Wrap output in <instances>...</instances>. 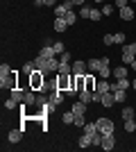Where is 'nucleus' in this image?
I'll use <instances>...</instances> for the list:
<instances>
[{
	"mask_svg": "<svg viewBox=\"0 0 136 152\" xmlns=\"http://www.w3.org/2000/svg\"><path fill=\"white\" fill-rule=\"evenodd\" d=\"M132 2H136V0H132Z\"/></svg>",
	"mask_w": 136,
	"mask_h": 152,
	"instance_id": "nucleus-53",
	"label": "nucleus"
},
{
	"mask_svg": "<svg viewBox=\"0 0 136 152\" xmlns=\"http://www.w3.org/2000/svg\"><path fill=\"white\" fill-rule=\"evenodd\" d=\"M123 127H125V132H129V134H132V132H136V123H134V118L125 121V125H123Z\"/></svg>",
	"mask_w": 136,
	"mask_h": 152,
	"instance_id": "nucleus-32",
	"label": "nucleus"
},
{
	"mask_svg": "<svg viewBox=\"0 0 136 152\" xmlns=\"http://www.w3.org/2000/svg\"><path fill=\"white\" fill-rule=\"evenodd\" d=\"M34 5H36V7H41V5H43V0H34Z\"/></svg>",
	"mask_w": 136,
	"mask_h": 152,
	"instance_id": "nucleus-47",
	"label": "nucleus"
},
{
	"mask_svg": "<svg viewBox=\"0 0 136 152\" xmlns=\"http://www.w3.org/2000/svg\"><path fill=\"white\" fill-rule=\"evenodd\" d=\"M82 129H84V134H89V136H93V134L97 132V125H95V123H86V125L82 127Z\"/></svg>",
	"mask_w": 136,
	"mask_h": 152,
	"instance_id": "nucleus-24",
	"label": "nucleus"
},
{
	"mask_svg": "<svg viewBox=\"0 0 136 152\" xmlns=\"http://www.w3.org/2000/svg\"><path fill=\"white\" fill-rule=\"evenodd\" d=\"M23 102H25L27 107H32V104H36V95H34L32 91H25V98H23Z\"/></svg>",
	"mask_w": 136,
	"mask_h": 152,
	"instance_id": "nucleus-22",
	"label": "nucleus"
},
{
	"mask_svg": "<svg viewBox=\"0 0 136 152\" xmlns=\"http://www.w3.org/2000/svg\"><path fill=\"white\" fill-rule=\"evenodd\" d=\"M104 14H102V9H97V7H91V20H100Z\"/></svg>",
	"mask_w": 136,
	"mask_h": 152,
	"instance_id": "nucleus-29",
	"label": "nucleus"
},
{
	"mask_svg": "<svg viewBox=\"0 0 136 152\" xmlns=\"http://www.w3.org/2000/svg\"><path fill=\"white\" fill-rule=\"evenodd\" d=\"M34 70H36V64L34 61H27L25 66H23V73H25V75H32Z\"/></svg>",
	"mask_w": 136,
	"mask_h": 152,
	"instance_id": "nucleus-31",
	"label": "nucleus"
},
{
	"mask_svg": "<svg viewBox=\"0 0 136 152\" xmlns=\"http://www.w3.org/2000/svg\"><path fill=\"white\" fill-rule=\"evenodd\" d=\"M111 91H113V100H116V102H125V98H127V95H125L123 89H111Z\"/></svg>",
	"mask_w": 136,
	"mask_h": 152,
	"instance_id": "nucleus-26",
	"label": "nucleus"
},
{
	"mask_svg": "<svg viewBox=\"0 0 136 152\" xmlns=\"http://www.w3.org/2000/svg\"><path fill=\"white\" fill-rule=\"evenodd\" d=\"M71 80H73V75H59L57 77V89L68 91V89H71Z\"/></svg>",
	"mask_w": 136,
	"mask_h": 152,
	"instance_id": "nucleus-7",
	"label": "nucleus"
},
{
	"mask_svg": "<svg viewBox=\"0 0 136 152\" xmlns=\"http://www.w3.org/2000/svg\"><path fill=\"white\" fill-rule=\"evenodd\" d=\"M43 70H34L32 75H30V84H32V91H36V89H43Z\"/></svg>",
	"mask_w": 136,
	"mask_h": 152,
	"instance_id": "nucleus-2",
	"label": "nucleus"
},
{
	"mask_svg": "<svg viewBox=\"0 0 136 152\" xmlns=\"http://www.w3.org/2000/svg\"><path fill=\"white\" fill-rule=\"evenodd\" d=\"M118 16H120V20H132V18H136V12L127 5V7H123V9H118Z\"/></svg>",
	"mask_w": 136,
	"mask_h": 152,
	"instance_id": "nucleus-6",
	"label": "nucleus"
},
{
	"mask_svg": "<svg viewBox=\"0 0 136 152\" xmlns=\"http://www.w3.org/2000/svg\"><path fill=\"white\" fill-rule=\"evenodd\" d=\"M61 2H73V0H61Z\"/></svg>",
	"mask_w": 136,
	"mask_h": 152,
	"instance_id": "nucleus-52",
	"label": "nucleus"
},
{
	"mask_svg": "<svg viewBox=\"0 0 136 152\" xmlns=\"http://www.w3.org/2000/svg\"><path fill=\"white\" fill-rule=\"evenodd\" d=\"M111 75H113V80H123V77H127V68H125V66H118V68L111 70Z\"/></svg>",
	"mask_w": 136,
	"mask_h": 152,
	"instance_id": "nucleus-17",
	"label": "nucleus"
},
{
	"mask_svg": "<svg viewBox=\"0 0 136 152\" xmlns=\"http://www.w3.org/2000/svg\"><path fill=\"white\" fill-rule=\"evenodd\" d=\"M73 111H75V116H84L86 114V102L77 100L75 104H73Z\"/></svg>",
	"mask_w": 136,
	"mask_h": 152,
	"instance_id": "nucleus-15",
	"label": "nucleus"
},
{
	"mask_svg": "<svg viewBox=\"0 0 136 152\" xmlns=\"http://www.w3.org/2000/svg\"><path fill=\"white\" fill-rule=\"evenodd\" d=\"M73 7H75V2H59V5H55V16H57V18H64Z\"/></svg>",
	"mask_w": 136,
	"mask_h": 152,
	"instance_id": "nucleus-3",
	"label": "nucleus"
},
{
	"mask_svg": "<svg viewBox=\"0 0 136 152\" xmlns=\"http://www.w3.org/2000/svg\"><path fill=\"white\" fill-rule=\"evenodd\" d=\"M132 89L136 91V77H134V80H132Z\"/></svg>",
	"mask_w": 136,
	"mask_h": 152,
	"instance_id": "nucleus-48",
	"label": "nucleus"
},
{
	"mask_svg": "<svg viewBox=\"0 0 136 152\" xmlns=\"http://www.w3.org/2000/svg\"><path fill=\"white\" fill-rule=\"evenodd\" d=\"M73 2H75V5H79V7H82V5H86V0H73Z\"/></svg>",
	"mask_w": 136,
	"mask_h": 152,
	"instance_id": "nucleus-46",
	"label": "nucleus"
},
{
	"mask_svg": "<svg viewBox=\"0 0 136 152\" xmlns=\"http://www.w3.org/2000/svg\"><path fill=\"white\" fill-rule=\"evenodd\" d=\"M132 50H134V55H136V41H134V43H132Z\"/></svg>",
	"mask_w": 136,
	"mask_h": 152,
	"instance_id": "nucleus-49",
	"label": "nucleus"
},
{
	"mask_svg": "<svg viewBox=\"0 0 136 152\" xmlns=\"http://www.w3.org/2000/svg\"><path fill=\"white\" fill-rule=\"evenodd\" d=\"M93 84H95V82H93V77H91V75H86V86H84V89L93 91Z\"/></svg>",
	"mask_w": 136,
	"mask_h": 152,
	"instance_id": "nucleus-44",
	"label": "nucleus"
},
{
	"mask_svg": "<svg viewBox=\"0 0 136 152\" xmlns=\"http://www.w3.org/2000/svg\"><path fill=\"white\" fill-rule=\"evenodd\" d=\"M136 59L134 50H132V45H123V64H132Z\"/></svg>",
	"mask_w": 136,
	"mask_h": 152,
	"instance_id": "nucleus-9",
	"label": "nucleus"
},
{
	"mask_svg": "<svg viewBox=\"0 0 136 152\" xmlns=\"http://www.w3.org/2000/svg\"><path fill=\"white\" fill-rule=\"evenodd\" d=\"M59 61L61 64H73V55L71 52H61V55H59Z\"/></svg>",
	"mask_w": 136,
	"mask_h": 152,
	"instance_id": "nucleus-35",
	"label": "nucleus"
},
{
	"mask_svg": "<svg viewBox=\"0 0 136 152\" xmlns=\"http://www.w3.org/2000/svg\"><path fill=\"white\" fill-rule=\"evenodd\" d=\"M97 73H100V77H102V80H109V75H111V68H109V64H102V68L97 70Z\"/></svg>",
	"mask_w": 136,
	"mask_h": 152,
	"instance_id": "nucleus-27",
	"label": "nucleus"
},
{
	"mask_svg": "<svg viewBox=\"0 0 136 152\" xmlns=\"http://www.w3.org/2000/svg\"><path fill=\"white\" fill-rule=\"evenodd\" d=\"M79 100L82 102H93V91H89V89H84V91H79Z\"/></svg>",
	"mask_w": 136,
	"mask_h": 152,
	"instance_id": "nucleus-21",
	"label": "nucleus"
},
{
	"mask_svg": "<svg viewBox=\"0 0 136 152\" xmlns=\"http://www.w3.org/2000/svg\"><path fill=\"white\" fill-rule=\"evenodd\" d=\"M73 125H75V127H84L86 118H84V116H75V123H73Z\"/></svg>",
	"mask_w": 136,
	"mask_h": 152,
	"instance_id": "nucleus-38",
	"label": "nucleus"
},
{
	"mask_svg": "<svg viewBox=\"0 0 136 152\" xmlns=\"http://www.w3.org/2000/svg\"><path fill=\"white\" fill-rule=\"evenodd\" d=\"M79 18H91V7L89 5H82V7H79Z\"/></svg>",
	"mask_w": 136,
	"mask_h": 152,
	"instance_id": "nucleus-30",
	"label": "nucleus"
},
{
	"mask_svg": "<svg viewBox=\"0 0 136 152\" xmlns=\"http://www.w3.org/2000/svg\"><path fill=\"white\" fill-rule=\"evenodd\" d=\"M16 104H18V102L14 100V98H9V100H5V109H16Z\"/></svg>",
	"mask_w": 136,
	"mask_h": 152,
	"instance_id": "nucleus-40",
	"label": "nucleus"
},
{
	"mask_svg": "<svg viewBox=\"0 0 136 152\" xmlns=\"http://www.w3.org/2000/svg\"><path fill=\"white\" fill-rule=\"evenodd\" d=\"M55 55H57V52H55V48H52V45H43V48H41V52H39V57H43V59H52Z\"/></svg>",
	"mask_w": 136,
	"mask_h": 152,
	"instance_id": "nucleus-13",
	"label": "nucleus"
},
{
	"mask_svg": "<svg viewBox=\"0 0 136 152\" xmlns=\"http://www.w3.org/2000/svg\"><path fill=\"white\" fill-rule=\"evenodd\" d=\"M61 121H64L66 125H71V123H75V111H73V109H71V111H66V114L61 116Z\"/></svg>",
	"mask_w": 136,
	"mask_h": 152,
	"instance_id": "nucleus-28",
	"label": "nucleus"
},
{
	"mask_svg": "<svg viewBox=\"0 0 136 152\" xmlns=\"http://www.w3.org/2000/svg\"><path fill=\"white\" fill-rule=\"evenodd\" d=\"M68 30V23H66V18H55V32H66Z\"/></svg>",
	"mask_w": 136,
	"mask_h": 152,
	"instance_id": "nucleus-16",
	"label": "nucleus"
},
{
	"mask_svg": "<svg viewBox=\"0 0 136 152\" xmlns=\"http://www.w3.org/2000/svg\"><path fill=\"white\" fill-rule=\"evenodd\" d=\"M113 91H107V93H102V100H100V104L102 107H113Z\"/></svg>",
	"mask_w": 136,
	"mask_h": 152,
	"instance_id": "nucleus-11",
	"label": "nucleus"
},
{
	"mask_svg": "<svg viewBox=\"0 0 136 152\" xmlns=\"http://www.w3.org/2000/svg\"><path fill=\"white\" fill-rule=\"evenodd\" d=\"M45 104H48V95H36V107H45Z\"/></svg>",
	"mask_w": 136,
	"mask_h": 152,
	"instance_id": "nucleus-37",
	"label": "nucleus"
},
{
	"mask_svg": "<svg viewBox=\"0 0 136 152\" xmlns=\"http://www.w3.org/2000/svg\"><path fill=\"white\" fill-rule=\"evenodd\" d=\"M102 14H104V16H111V14H113V5H104L102 7Z\"/></svg>",
	"mask_w": 136,
	"mask_h": 152,
	"instance_id": "nucleus-42",
	"label": "nucleus"
},
{
	"mask_svg": "<svg viewBox=\"0 0 136 152\" xmlns=\"http://www.w3.org/2000/svg\"><path fill=\"white\" fill-rule=\"evenodd\" d=\"M132 68H134V70H136V59H134V61H132Z\"/></svg>",
	"mask_w": 136,
	"mask_h": 152,
	"instance_id": "nucleus-50",
	"label": "nucleus"
},
{
	"mask_svg": "<svg viewBox=\"0 0 136 152\" xmlns=\"http://www.w3.org/2000/svg\"><path fill=\"white\" fill-rule=\"evenodd\" d=\"M95 91H97V93H107V91H111V82L100 80V82H97V86H95Z\"/></svg>",
	"mask_w": 136,
	"mask_h": 152,
	"instance_id": "nucleus-20",
	"label": "nucleus"
},
{
	"mask_svg": "<svg viewBox=\"0 0 136 152\" xmlns=\"http://www.w3.org/2000/svg\"><path fill=\"white\" fill-rule=\"evenodd\" d=\"M113 43L116 45H125V34L123 32H116V34H113Z\"/></svg>",
	"mask_w": 136,
	"mask_h": 152,
	"instance_id": "nucleus-34",
	"label": "nucleus"
},
{
	"mask_svg": "<svg viewBox=\"0 0 136 152\" xmlns=\"http://www.w3.org/2000/svg\"><path fill=\"white\" fill-rule=\"evenodd\" d=\"M64 18H66V23H68V27H71V25H75V23H77V14H75V9H71V12L66 14Z\"/></svg>",
	"mask_w": 136,
	"mask_h": 152,
	"instance_id": "nucleus-23",
	"label": "nucleus"
},
{
	"mask_svg": "<svg viewBox=\"0 0 136 152\" xmlns=\"http://www.w3.org/2000/svg\"><path fill=\"white\" fill-rule=\"evenodd\" d=\"M52 48H55V52H57V55H61V52H66V48H64V43H61V41H57V43L52 45Z\"/></svg>",
	"mask_w": 136,
	"mask_h": 152,
	"instance_id": "nucleus-39",
	"label": "nucleus"
},
{
	"mask_svg": "<svg viewBox=\"0 0 136 152\" xmlns=\"http://www.w3.org/2000/svg\"><path fill=\"white\" fill-rule=\"evenodd\" d=\"M104 45H113V34H104Z\"/></svg>",
	"mask_w": 136,
	"mask_h": 152,
	"instance_id": "nucleus-43",
	"label": "nucleus"
},
{
	"mask_svg": "<svg viewBox=\"0 0 136 152\" xmlns=\"http://www.w3.org/2000/svg\"><path fill=\"white\" fill-rule=\"evenodd\" d=\"M59 66H61V61H57L55 57H52V59H48V64H45V73H57V70H59Z\"/></svg>",
	"mask_w": 136,
	"mask_h": 152,
	"instance_id": "nucleus-12",
	"label": "nucleus"
},
{
	"mask_svg": "<svg viewBox=\"0 0 136 152\" xmlns=\"http://www.w3.org/2000/svg\"><path fill=\"white\" fill-rule=\"evenodd\" d=\"M113 145H116V136L113 134H104V139H102V150H113Z\"/></svg>",
	"mask_w": 136,
	"mask_h": 152,
	"instance_id": "nucleus-8",
	"label": "nucleus"
},
{
	"mask_svg": "<svg viewBox=\"0 0 136 152\" xmlns=\"http://www.w3.org/2000/svg\"><path fill=\"white\" fill-rule=\"evenodd\" d=\"M57 73H59V75H73V66H71V64H61Z\"/></svg>",
	"mask_w": 136,
	"mask_h": 152,
	"instance_id": "nucleus-25",
	"label": "nucleus"
},
{
	"mask_svg": "<svg viewBox=\"0 0 136 152\" xmlns=\"http://www.w3.org/2000/svg\"><path fill=\"white\" fill-rule=\"evenodd\" d=\"M95 125H97V129H100L102 134H113V127H116L111 118H97Z\"/></svg>",
	"mask_w": 136,
	"mask_h": 152,
	"instance_id": "nucleus-1",
	"label": "nucleus"
},
{
	"mask_svg": "<svg viewBox=\"0 0 136 152\" xmlns=\"http://www.w3.org/2000/svg\"><path fill=\"white\" fill-rule=\"evenodd\" d=\"M0 89H14V77L12 75H5V77H0Z\"/></svg>",
	"mask_w": 136,
	"mask_h": 152,
	"instance_id": "nucleus-14",
	"label": "nucleus"
},
{
	"mask_svg": "<svg viewBox=\"0 0 136 152\" xmlns=\"http://www.w3.org/2000/svg\"><path fill=\"white\" fill-rule=\"evenodd\" d=\"M14 70L9 68V64H2V66H0V77H5V75H12Z\"/></svg>",
	"mask_w": 136,
	"mask_h": 152,
	"instance_id": "nucleus-36",
	"label": "nucleus"
},
{
	"mask_svg": "<svg viewBox=\"0 0 136 152\" xmlns=\"http://www.w3.org/2000/svg\"><path fill=\"white\" fill-rule=\"evenodd\" d=\"M86 66H89V70H91V73H97V70L102 68V57H100V59H97V57L89 59V61H86Z\"/></svg>",
	"mask_w": 136,
	"mask_h": 152,
	"instance_id": "nucleus-10",
	"label": "nucleus"
},
{
	"mask_svg": "<svg viewBox=\"0 0 136 152\" xmlns=\"http://www.w3.org/2000/svg\"><path fill=\"white\" fill-rule=\"evenodd\" d=\"M100 2H104V0H95V5H100Z\"/></svg>",
	"mask_w": 136,
	"mask_h": 152,
	"instance_id": "nucleus-51",
	"label": "nucleus"
},
{
	"mask_svg": "<svg viewBox=\"0 0 136 152\" xmlns=\"http://www.w3.org/2000/svg\"><path fill=\"white\" fill-rule=\"evenodd\" d=\"M71 66H73V75H86V70H89L86 61H82V59H75Z\"/></svg>",
	"mask_w": 136,
	"mask_h": 152,
	"instance_id": "nucleus-4",
	"label": "nucleus"
},
{
	"mask_svg": "<svg viewBox=\"0 0 136 152\" xmlns=\"http://www.w3.org/2000/svg\"><path fill=\"white\" fill-rule=\"evenodd\" d=\"M120 114H123V121H129V118H134V109H132V107H125Z\"/></svg>",
	"mask_w": 136,
	"mask_h": 152,
	"instance_id": "nucleus-33",
	"label": "nucleus"
},
{
	"mask_svg": "<svg viewBox=\"0 0 136 152\" xmlns=\"http://www.w3.org/2000/svg\"><path fill=\"white\" fill-rule=\"evenodd\" d=\"M89 145H93L91 136H89V134H82V136H79V141H77V148H82V150H84V148H89Z\"/></svg>",
	"mask_w": 136,
	"mask_h": 152,
	"instance_id": "nucleus-18",
	"label": "nucleus"
},
{
	"mask_svg": "<svg viewBox=\"0 0 136 152\" xmlns=\"http://www.w3.org/2000/svg\"><path fill=\"white\" fill-rule=\"evenodd\" d=\"M9 93H12V95H9V98H14V100L18 102V104H20V102H23V98H25V91H20V89H16V86H14V89L9 91Z\"/></svg>",
	"mask_w": 136,
	"mask_h": 152,
	"instance_id": "nucleus-19",
	"label": "nucleus"
},
{
	"mask_svg": "<svg viewBox=\"0 0 136 152\" xmlns=\"http://www.w3.org/2000/svg\"><path fill=\"white\" fill-rule=\"evenodd\" d=\"M43 5L45 7H55V5H57V0H43Z\"/></svg>",
	"mask_w": 136,
	"mask_h": 152,
	"instance_id": "nucleus-45",
	"label": "nucleus"
},
{
	"mask_svg": "<svg viewBox=\"0 0 136 152\" xmlns=\"http://www.w3.org/2000/svg\"><path fill=\"white\" fill-rule=\"evenodd\" d=\"M23 132H25L23 127H16V129H9V134H7V141H9V143H18V141L23 139Z\"/></svg>",
	"mask_w": 136,
	"mask_h": 152,
	"instance_id": "nucleus-5",
	"label": "nucleus"
},
{
	"mask_svg": "<svg viewBox=\"0 0 136 152\" xmlns=\"http://www.w3.org/2000/svg\"><path fill=\"white\" fill-rule=\"evenodd\" d=\"M127 2H129V0H113V7H116V9H123V7H127Z\"/></svg>",
	"mask_w": 136,
	"mask_h": 152,
	"instance_id": "nucleus-41",
	"label": "nucleus"
}]
</instances>
